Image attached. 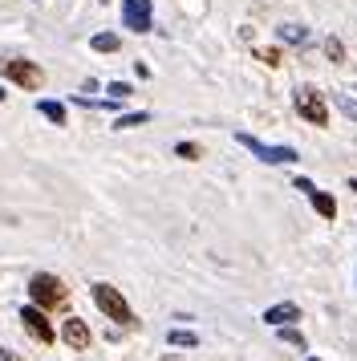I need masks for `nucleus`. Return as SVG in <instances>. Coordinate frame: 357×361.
Here are the masks:
<instances>
[{"mask_svg": "<svg viewBox=\"0 0 357 361\" xmlns=\"http://www.w3.org/2000/svg\"><path fill=\"white\" fill-rule=\"evenodd\" d=\"M90 293H94V305L106 312L110 321H118V325H130V321H134V312H130V305L122 300L118 288H110V284H94Z\"/></svg>", "mask_w": 357, "mask_h": 361, "instance_id": "obj_1", "label": "nucleus"}, {"mask_svg": "<svg viewBox=\"0 0 357 361\" xmlns=\"http://www.w3.org/2000/svg\"><path fill=\"white\" fill-rule=\"evenodd\" d=\"M29 296H32V305L53 309V305H61L65 300V284L57 276H49V272H37V276L29 280Z\"/></svg>", "mask_w": 357, "mask_h": 361, "instance_id": "obj_2", "label": "nucleus"}, {"mask_svg": "<svg viewBox=\"0 0 357 361\" xmlns=\"http://www.w3.org/2000/svg\"><path fill=\"white\" fill-rule=\"evenodd\" d=\"M0 73L8 82L25 85V90H41V82H45V73L32 66V61H20V57H0Z\"/></svg>", "mask_w": 357, "mask_h": 361, "instance_id": "obj_3", "label": "nucleus"}, {"mask_svg": "<svg viewBox=\"0 0 357 361\" xmlns=\"http://www.w3.org/2000/svg\"><path fill=\"white\" fill-rule=\"evenodd\" d=\"M236 142L252 150L260 163H272V166H280V163H296V150H292V147H268V142H260V138H252V134H243V130L236 134Z\"/></svg>", "mask_w": 357, "mask_h": 361, "instance_id": "obj_4", "label": "nucleus"}, {"mask_svg": "<svg viewBox=\"0 0 357 361\" xmlns=\"http://www.w3.org/2000/svg\"><path fill=\"white\" fill-rule=\"evenodd\" d=\"M296 114L305 118V122H313V126H329V110H325V102L313 94V90H296Z\"/></svg>", "mask_w": 357, "mask_h": 361, "instance_id": "obj_5", "label": "nucleus"}, {"mask_svg": "<svg viewBox=\"0 0 357 361\" xmlns=\"http://www.w3.org/2000/svg\"><path fill=\"white\" fill-rule=\"evenodd\" d=\"M122 25L134 33H150V0H122Z\"/></svg>", "mask_w": 357, "mask_h": 361, "instance_id": "obj_6", "label": "nucleus"}, {"mask_svg": "<svg viewBox=\"0 0 357 361\" xmlns=\"http://www.w3.org/2000/svg\"><path fill=\"white\" fill-rule=\"evenodd\" d=\"M20 321H25V329H29L32 337L41 345L53 341V325L45 321V312H41V305H29V309H20Z\"/></svg>", "mask_w": 357, "mask_h": 361, "instance_id": "obj_7", "label": "nucleus"}, {"mask_svg": "<svg viewBox=\"0 0 357 361\" xmlns=\"http://www.w3.org/2000/svg\"><path fill=\"white\" fill-rule=\"evenodd\" d=\"M61 337H65V345H69V349H90V329H85V321H78V317H69V321H65L61 325Z\"/></svg>", "mask_w": 357, "mask_h": 361, "instance_id": "obj_8", "label": "nucleus"}, {"mask_svg": "<svg viewBox=\"0 0 357 361\" xmlns=\"http://www.w3.org/2000/svg\"><path fill=\"white\" fill-rule=\"evenodd\" d=\"M264 321H268L272 329L292 325V321H301V309H296V305H272V309L264 312Z\"/></svg>", "mask_w": 357, "mask_h": 361, "instance_id": "obj_9", "label": "nucleus"}, {"mask_svg": "<svg viewBox=\"0 0 357 361\" xmlns=\"http://www.w3.org/2000/svg\"><path fill=\"white\" fill-rule=\"evenodd\" d=\"M308 199H313V207H317L325 219H333V215H337V199H333V195H325V191H317V187H313V191H308Z\"/></svg>", "mask_w": 357, "mask_h": 361, "instance_id": "obj_10", "label": "nucleus"}, {"mask_svg": "<svg viewBox=\"0 0 357 361\" xmlns=\"http://www.w3.org/2000/svg\"><path fill=\"white\" fill-rule=\"evenodd\" d=\"M280 41H292V45H308V33L301 25H280Z\"/></svg>", "mask_w": 357, "mask_h": 361, "instance_id": "obj_11", "label": "nucleus"}, {"mask_svg": "<svg viewBox=\"0 0 357 361\" xmlns=\"http://www.w3.org/2000/svg\"><path fill=\"white\" fill-rule=\"evenodd\" d=\"M41 114H45L53 126H65V106L61 102H41Z\"/></svg>", "mask_w": 357, "mask_h": 361, "instance_id": "obj_12", "label": "nucleus"}, {"mask_svg": "<svg viewBox=\"0 0 357 361\" xmlns=\"http://www.w3.org/2000/svg\"><path fill=\"white\" fill-rule=\"evenodd\" d=\"M167 341L183 345V349H195V345H199V337H195V333H187V329H171V333H167Z\"/></svg>", "mask_w": 357, "mask_h": 361, "instance_id": "obj_13", "label": "nucleus"}, {"mask_svg": "<svg viewBox=\"0 0 357 361\" xmlns=\"http://www.w3.org/2000/svg\"><path fill=\"white\" fill-rule=\"evenodd\" d=\"M90 45H94L97 53H114V49H118V37H114V33H97Z\"/></svg>", "mask_w": 357, "mask_h": 361, "instance_id": "obj_14", "label": "nucleus"}, {"mask_svg": "<svg viewBox=\"0 0 357 361\" xmlns=\"http://www.w3.org/2000/svg\"><path fill=\"white\" fill-rule=\"evenodd\" d=\"M143 122H146V114L138 110V114H122L118 122H114V126H118V130H130V126H143Z\"/></svg>", "mask_w": 357, "mask_h": 361, "instance_id": "obj_15", "label": "nucleus"}, {"mask_svg": "<svg viewBox=\"0 0 357 361\" xmlns=\"http://www.w3.org/2000/svg\"><path fill=\"white\" fill-rule=\"evenodd\" d=\"M280 341H289V345H296V349H305V337H301L292 325H280Z\"/></svg>", "mask_w": 357, "mask_h": 361, "instance_id": "obj_16", "label": "nucleus"}, {"mask_svg": "<svg viewBox=\"0 0 357 361\" xmlns=\"http://www.w3.org/2000/svg\"><path fill=\"white\" fill-rule=\"evenodd\" d=\"M337 110H341L345 118H353V122H357V102L349 98V94H341V98H337Z\"/></svg>", "mask_w": 357, "mask_h": 361, "instance_id": "obj_17", "label": "nucleus"}, {"mask_svg": "<svg viewBox=\"0 0 357 361\" xmlns=\"http://www.w3.org/2000/svg\"><path fill=\"white\" fill-rule=\"evenodd\" d=\"M178 159H199V147H195V142H178Z\"/></svg>", "mask_w": 357, "mask_h": 361, "instance_id": "obj_18", "label": "nucleus"}, {"mask_svg": "<svg viewBox=\"0 0 357 361\" xmlns=\"http://www.w3.org/2000/svg\"><path fill=\"white\" fill-rule=\"evenodd\" d=\"M325 53H329L333 61H341V57H345V53H341V41H325Z\"/></svg>", "mask_w": 357, "mask_h": 361, "instance_id": "obj_19", "label": "nucleus"}, {"mask_svg": "<svg viewBox=\"0 0 357 361\" xmlns=\"http://www.w3.org/2000/svg\"><path fill=\"white\" fill-rule=\"evenodd\" d=\"M110 94H114V98H130V85H126V82H114Z\"/></svg>", "mask_w": 357, "mask_h": 361, "instance_id": "obj_20", "label": "nucleus"}, {"mask_svg": "<svg viewBox=\"0 0 357 361\" xmlns=\"http://www.w3.org/2000/svg\"><path fill=\"white\" fill-rule=\"evenodd\" d=\"M260 57H264L268 66H280V53H276V49H260Z\"/></svg>", "mask_w": 357, "mask_h": 361, "instance_id": "obj_21", "label": "nucleus"}, {"mask_svg": "<svg viewBox=\"0 0 357 361\" xmlns=\"http://www.w3.org/2000/svg\"><path fill=\"white\" fill-rule=\"evenodd\" d=\"M0 361H20L16 353H8V349H0Z\"/></svg>", "mask_w": 357, "mask_h": 361, "instance_id": "obj_22", "label": "nucleus"}, {"mask_svg": "<svg viewBox=\"0 0 357 361\" xmlns=\"http://www.w3.org/2000/svg\"><path fill=\"white\" fill-rule=\"evenodd\" d=\"M349 191H353V195H357V179H349Z\"/></svg>", "mask_w": 357, "mask_h": 361, "instance_id": "obj_23", "label": "nucleus"}, {"mask_svg": "<svg viewBox=\"0 0 357 361\" xmlns=\"http://www.w3.org/2000/svg\"><path fill=\"white\" fill-rule=\"evenodd\" d=\"M308 361H317V357H308Z\"/></svg>", "mask_w": 357, "mask_h": 361, "instance_id": "obj_24", "label": "nucleus"}]
</instances>
